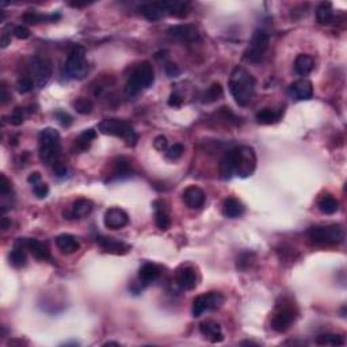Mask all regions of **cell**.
Returning <instances> with one entry per match:
<instances>
[{"mask_svg": "<svg viewBox=\"0 0 347 347\" xmlns=\"http://www.w3.org/2000/svg\"><path fill=\"white\" fill-rule=\"evenodd\" d=\"M53 170H54V174H56L57 177H65L67 175V172H68V168H67V166H65L64 163L61 162H56L54 164H53Z\"/></svg>", "mask_w": 347, "mask_h": 347, "instance_id": "7dc6e473", "label": "cell"}, {"mask_svg": "<svg viewBox=\"0 0 347 347\" xmlns=\"http://www.w3.org/2000/svg\"><path fill=\"white\" fill-rule=\"evenodd\" d=\"M153 209H155V217H156V225L159 229L167 230L171 226V220L168 210H167L166 202L163 200L153 201Z\"/></svg>", "mask_w": 347, "mask_h": 347, "instance_id": "44dd1931", "label": "cell"}, {"mask_svg": "<svg viewBox=\"0 0 347 347\" xmlns=\"http://www.w3.org/2000/svg\"><path fill=\"white\" fill-rule=\"evenodd\" d=\"M94 208V204L87 198H80L76 200L72 204V208L69 211H64V219H84L90 215Z\"/></svg>", "mask_w": 347, "mask_h": 347, "instance_id": "e0dca14e", "label": "cell"}, {"mask_svg": "<svg viewBox=\"0 0 347 347\" xmlns=\"http://www.w3.org/2000/svg\"><path fill=\"white\" fill-rule=\"evenodd\" d=\"M182 102H183V99H182V97L178 92H172L170 95V98H168V105L171 107H179L182 105Z\"/></svg>", "mask_w": 347, "mask_h": 347, "instance_id": "c3c4849f", "label": "cell"}, {"mask_svg": "<svg viewBox=\"0 0 347 347\" xmlns=\"http://www.w3.org/2000/svg\"><path fill=\"white\" fill-rule=\"evenodd\" d=\"M98 130L103 134L121 137L130 147H134L137 144V139H139L133 125L129 121L118 120V118H106L101 121L98 125Z\"/></svg>", "mask_w": 347, "mask_h": 347, "instance_id": "3957f363", "label": "cell"}, {"mask_svg": "<svg viewBox=\"0 0 347 347\" xmlns=\"http://www.w3.org/2000/svg\"><path fill=\"white\" fill-rule=\"evenodd\" d=\"M182 198L190 209H201L204 206L206 196H205L204 190L198 186H189L182 194Z\"/></svg>", "mask_w": 347, "mask_h": 347, "instance_id": "2e32d148", "label": "cell"}, {"mask_svg": "<svg viewBox=\"0 0 347 347\" xmlns=\"http://www.w3.org/2000/svg\"><path fill=\"white\" fill-rule=\"evenodd\" d=\"M297 312L292 305H279L272 320V329L277 332H285L295 323Z\"/></svg>", "mask_w": 347, "mask_h": 347, "instance_id": "ba28073f", "label": "cell"}, {"mask_svg": "<svg viewBox=\"0 0 347 347\" xmlns=\"http://www.w3.org/2000/svg\"><path fill=\"white\" fill-rule=\"evenodd\" d=\"M153 147H155L156 149L160 152L167 151V147H168V140H167L166 136L160 134V136H158L155 140H153Z\"/></svg>", "mask_w": 347, "mask_h": 347, "instance_id": "ee69618b", "label": "cell"}, {"mask_svg": "<svg viewBox=\"0 0 347 347\" xmlns=\"http://www.w3.org/2000/svg\"><path fill=\"white\" fill-rule=\"evenodd\" d=\"M130 172H132V168H130V164H129V160H126L125 158H120L114 162L113 175L115 178L129 177Z\"/></svg>", "mask_w": 347, "mask_h": 347, "instance_id": "836d02e7", "label": "cell"}, {"mask_svg": "<svg viewBox=\"0 0 347 347\" xmlns=\"http://www.w3.org/2000/svg\"><path fill=\"white\" fill-rule=\"evenodd\" d=\"M88 4L91 3H87V2H72V3H69V6L71 7H75V8H82V7H86V6H88Z\"/></svg>", "mask_w": 347, "mask_h": 347, "instance_id": "db71d44e", "label": "cell"}, {"mask_svg": "<svg viewBox=\"0 0 347 347\" xmlns=\"http://www.w3.org/2000/svg\"><path fill=\"white\" fill-rule=\"evenodd\" d=\"M103 346H120V343H117V342H106Z\"/></svg>", "mask_w": 347, "mask_h": 347, "instance_id": "9f6ffc18", "label": "cell"}, {"mask_svg": "<svg viewBox=\"0 0 347 347\" xmlns=\"http://www.w3.org/2000/svg\"><path fill=\"white\" fill-rule=\"evenodd\" d=\"M268 41H270V37L266 31L263 30H257L254 33L253 38H251V42L249 45L247 46V49L244 50V54H243V59L248 63H253V64H258L260 61L263 60L264 53L268 48Z\"/></svg>", "mask_w": 347, "mask_h": 347, "instance_id": "8992f818", "label": "cell"}, {"mask_svg": "<svg viewBox=\"0 0 347 347\" xmlns=\"http://www.w3.org/2000/svg\"><path fill=\"white\" fill-rule=\"evenodd\" d=\"M29 113V110L23 109V107H16L12 114L10 115V124L14 125V126H19V125H22L23 121H25V114Z\"/></svg>", "mask_w": 347, "mask_h": 347, "instance_id": "f35d334b", "label": "cell"}, {"mask_svg": "<svg viewBox=\"0 0 347 347\" xmlns=\"http://www.w3.org/2000/svg\"><path fill=\"white\" fill-rule=\"evenodd\" d=\"M97 243H98L106 253L114 254V255H124V254L129 253V247L126 243L120 242L114 238H106V236H98L97 238Z\"/></svg>", "mask_w": 347, "mask_h": 347, "instance_id": "d6986e66", "label": "cell"}, {"mask_svg": "<svg viewBox=\"0 0 347 347\" xmlns=\"http://www.w3.org/2000/svg\"><path fill=\"white\" fill-rule=\"evenodd\" d=\"M229 90L239 106H247L255 92V79L243 67H236L229 79Z\"/></svg>", "mask_w": 347, "mask_h": 347, "instance_id": "6da1fadb", "label": "cell"}, {"mask_svg": "<svg viewBox=\"0 0 347 347\" xmlns=\"http://www.w3.org/2000/svg\"><path fill=\"white\" fill-rule=\"evenodd\" d=\"M242 346H258L257 343H254V342H251V340H244V342H242Z\"/></svg>", "mask_w": 347, "mask_h": 347, "instance_id": "11a10c76", "label": "cell"}, {"mask_svg": "<svg viewBox=\"0 0 347 347\" xmlns=\"http://www.w3.org/2000/svg\"><path fill=\"white\" fill-rule=\"evenodd\" d=\"M30 69L33 73V80L38 84V87L45 86L52 76V65H50V61L46 59L34 57L31 60Z\"/></svg>", "mask_w": 347, "mask_h": 347, "instance_id": "7c38bea8", "label": "cell"}, {"mask_svg": "<svg viewBox=\"0 0 347 347\" xmlns=\"http://www.w3.org/2000/svg\"><path fill=\"white\" fill-rule=\"evenodd\" d=\"M183 152H185V148H183L182 144H174V145H171V147L167 149L166 155L167 158L171 159V160H177V159H179L183 155Z\"/></svg>", "mask_w": 347, "mask_h": 347, "instance_id": "60d3db41", "label": "cell"}, {"mask_svg": "<svg viewBox=\"0 0 347 347\" xmlns=\"http://www.w3.org/2000/svg\"><path fill=\"white\" fill-rule=\"evenodd\" d=\"M240 155H242L240 147L232 148L224 153L223 159L220 162V178L221 179L228 181L236 174L239 162H240Z\"/></svg>", "mask_w": 347, "mask_h": 347, "instance_id": "9c48e42d", "label": "cell"}, {"mask_svg": "<svg viewBox=\"0 0 347 347\" xmlns=\"http://www.w3.org/2000/svg\"><path fill=\"white\" fill-rule=\"evenodd\" d=\"M167 34L183 42H192L200 38V31L194 25H174L168 27Z\"/></svg>", "mask_w": 347, "mask_h": 347, "instance_id": "5bb4252c", "label": "cell"}, {"mask_svg": "<svg viewBox=\"0 0 347 347\" xmlns=\"http://www.w3.org/2000/svg\"><path fill=\"white\" fill-rule=\"evenodd\" d=\"M160 277V268L153 263H144L139 270V279L143 283H151Z\"/></svg>", "mask_w": 347, "mask_h": 347, "instance_id": "484cf974", "label": "cell"}, {"mask_svg": "<svg viewBox=\"0 0 347 347\" xmlns=\"http://www.w3.org/2000/svg\"><path fill=\"white\" fill-rule=\"evenodd\" d=\"M155 82V71L149 61H143L136 67L125 86L126 97H136L148 87H151Z\"/></svg>", "mask_w": 347, "mask_h": 347, "instance_id": "7a4b0ae2", "label": "cell"}, {"mask_svg": "<svg viewBox=\"0 0 347 347\" xmlns=\"http://www.w3.org/2000/svg\"><path fill=\"white\" fill-rule=\"evenodd\" d=\"M310 239L315 244H339L343 242L344 230L340 225L315 226L310 230Z\"/></svg>", "mask_w": 347, "mask_h": 347, "instance_id": "5b68a950", "label": "cell"}, {"mask_svg": "<svg viewBox=\"0 0 347 347\" xmlns=\"http://www.w3.org/2000/svg\"><path fill=\"white\" fill-rule=\"evenodd\" d=\"M15 247L29 249L31 255L38 260H48L50 259V251L49 247L46 243H42L37 239H29V238H19L15 242Z\"/></svg>", "mask_w": 347, "mask_h": 347, "instance_id": "8fae6325", "label": "cell"}, {"mask_svg": "<svg viewBox=\"0 0 347 347\" xmlns=\"http://www.w3.org/2000/svg\"><path fill=\"white\" fill-rule=\"evenodd\" d=\"M54 117L57 118V121L60 122L61 126H65V128L71 126L72 122H73V118H72V115H69L67 111H63V110H57L56 113H54Z\"/></svg>", "mask_w": 347, "mask_h": 347, "instance_id": "7bdbcfd3", "label": "cell"}, {"mask_svg": "<svg viewBox=\"0 0 347 347\" xmlns=\"http://www.w3.org/2000/svg\"><path fill=\"white\" fill-rule=\"evenodd\" d=\"M72 106H73V109L76 110V113L82 114V115H87V114H90L94 109V105L91 102L90 99L86 98H79L76 99L72 102Z\"/></svg>", "mask_w": 347, "mask_h": 347, "instance_id": "d590c367", "label": "cell"}, {"mask_svg": "<svg viewBox=\"0 0 347 347\" xmlns=\"http://www.w3.org/2000/svg\"><path fill=\"white\" fill-rule=\"evenodd\" d=\"M8 44H11V34L8 33L7 29H4L3 33H2V38H0V46L6 48Z\"/></svg>", "mask_w": 347, "mask_h": 347, "instance_id": "681fc988", "label": "cell"}, {"mask_svg": "<svg viewBox=\"0 0 347 347\" xmlns=\"http://www.w3.org/2000/svg\"><path fill=\"white\" fill-rule=\"evenodd\" d=\"M316 19L320 25H329L334 19L332 4L330 2H323L316 8Z\"/></svg>", "mask_w": 347, "mask_h": 347, "instance_id": "83f0119b", "label": "cell"}, {"mask_svg": "<svg viewBox=\"0 0 347 347\" xmlns=\"http://www.w3.org/2000/svg\"><path fill=\"white\" fill-rule=\"evenodd\" d=\"M40 148H60V133L56 129L45 128L38 134Z\"/></svg>", "mask_w": 347, "mask_h": 347, "instance_id": "603a6c76", "label": "cell"}, {"mask_svg": "<svg viewBox=\"0 0 347 347\" xmlns=\"http://www.w3.org/2000/svg\"><path fill=\"white\" fill-rule=\"evenodd\" d=\"M178 286L181 287L182 291H192L198 286V273L192 266L190 264H183L177 270V276H175Z\"/></svg>", "mask_w": 347, "mask_h": 347, "instance_id": "30bf717a", "label": "cell"}, {"mask_svg": "<svg viewBox=\"0 0 347 347\" xmlns=\"http://www.w3.org/2000/svg\"><path fill=\"white\" fill-rule=\"evenodd\" d=\"M279 118H281V113H276V111L272 109L260 110L259 113L257 114L258 124L262 125H272L274 124V122L278 121Z\"/></svg>", "mask_w": 347, "mask_h": 347, "instance_id": "1f68e13d", "label": "cell"}, {"mask_svg": "<svg viewBox=\"0 0 347 347\" xmlns=\"http://www.w3.org/2000/svg\"><path fill=\"white\" fill-rule=\"evenodd\" d=\"M224 95V90L220 83H213L208 90L205 91L202 95V102L204 103H213L219 101Z\"/></svg>", "mask_w": 347, "mask_h": 347, "instance_id": "4dcf8cb0", "label": "cell"}, {"mask_svg": "<svg viewBox=\"0 0 347 347\" xmlns=\"http://www.w3.org/2000/svg\"><path fill=\"white\" fill-rule=\"evenodd\" d=\"M10 98H11V95L8 94L7 91V87L2 86V90H0V102H2V105H6V103L10 101Z\"/></svg>", "mask_w": 347, "mask_h": 347, "instance_id": "f907efd6", "label": "cell"}, {"mask_svg": "<svg viewBox=\"0 0 347 347\" xmlns=\"http://www.w3.org/2000/svg\"><path fill=\"white\" fill-rule=\"evenodd\" d=\"M56 245L57 248L60 249L63 254H65V255L76 253V251H79L80 248L79 240H78L73 235L69 234H63L60 235V236H57Z\"/></svg>", "mask_w": 347, "mask_h": 347, "instance_id": "7402d4cb", "label": "cell"}, {"mask_svg": "<svg viewBox=\"0 0 347 347\" xmlns=\"http://www.w3.org/2000/svg\"><path fill=\"white\" fill-rule=\"evenodd\" d=\"M12 34L14 37H16L18 40H27V38L30 37V30L25 26H16L12 31Z\"/></svg>", "mask_w": 347, "mask_h": 347, "instance_id": "f6af8a7d", "label": "cell"}, {"mask_svg": "<svg viewBox=\"0 0 347 347\" xmlns=\"http://www.w3.org/2000/svg\"><path fill=\"white\" fill-rule=\"evenodd\" d=\"M10 226H11V221H10L7 217H4V216H3V217H2V220H0V228H2L3 230H6V229H8Z\"/></svg>", "mask_w": 347, "mask_h": 347, "instance_id": "f5cc1de1", "label": "cell"}, {"mask_svg": "<svg viewBox=\"0 0 347 347\" xmlns=\"http://www.w3.org/2000/svg\"><path fill=\"white\" fill-rule=\"evenodd\" d=\"M240 151H242V155H240L236 175L240 178H248L257 168V155L251 147H240Z\"/></svg>", "mask_w": 347, "mask_h": 347, "instance_id": "4fadbf2b", "label": "cell"}, {"mask_svg": "<svg viewBox=\"0 0 347 347\" xmlns=\"http://www.w3.org/2000/svg\"><path fill=\"white\" fill-rule=\"evenodd\" d=\"M164 71H166V75L168 78H177V76L181 75V68L177 64H174V63H168Z\"/></svg>", "mask_w": 347, "mask_h": 347, "instance_id": "bcb514c9", "label": "cell"}, {"mask_svg": "<svg viewBox=\"0 0 347 347\" xmlns=\"http://www.w3.org/2000/svg\"><path fill=\"white\" fill-rule=\"evenodd\" d=\"M316 343L320 346H342L344 344L343 336L336 335V334H323L316 338Z\"/></svg>", "mask_w": 347, "mask_h": 347, "instance_id": "d6a6232c", "label": "cell"}, {"mask_svg": "<svg viewBox=\"0 0 347 347\" xmlns=\"http://www.w3.org/2000/svg\"><path fill=\"white\" fill-rule=\"evenodd\" d=\"M0 194H2V197H4V198L10 196V194H12L11 182L8 181L7 177H6L4 174L0 175Z\"/></svg>", "mask_w": 347, "mask_h": 347, "instance_id": "b9f144b4", "label": "cell"}, {"mask_svg": "<svg viewBox=\"0 0 347 347\" xmlns=\"http://www.w3.org/2000/svg\"><path fill=\"white\" fill-rule=\"evenodd\" d=\"M27 262L26 253H25V248H21V247H15L14 245V249L10 254V263L14 266V267H23Z\"/></svg>", "mask_w": 347, "mask_h": 347, "instance_id": "e575fe53", "label": "cell"}, {"mask_svg": "<svg viewBox=\"0 0 347 347\" xmlns=\"http://www.w3.org/2000/svg\"><path fill=\"white\" fill-rule=\"evenodd\" d=\"M103 221L109 229H121L129 224V216L124 209L110 208L106 210Z\"/></svg>", "mask_w": 347, "mask_h": 347, "instance_id": "9a60e30c", "label": "cell"}, {"mask_svg": "<svg viewBox=\"0 0 347 347\" xmlns=\"http://www.w3.org/2000/svg\"><path fill=\"white\" fill-rule=\"evenodd\" d=\"M255 260V254L254 253H244L238 258V268L239 270H247L253 266Z\"/></svg>", "mask_w": 347, "mask_h": 347, "instance_id": "74e56055", "label": "cell"}, {"mask_svg": "<svg viewBox=\"0 0 347 347\" xmlns=\"http://www.w3.org/2000/svg\"><path fill=\"white\" fill-rule=\"evenodd\" d=\"M34 80L31 76H21L16 82V90L19 94H27L34 88Z\"/></svg>", "mask_w": 347, "mask_h": 347, "instance_id": "8d00e7d4", "label": "cell"}, {"mask_svg": "<svg viewBox=\"0 0 347 347\" xmlns=\"http://www.w3.org/2000/svg\"><path fill=\"white\" fill-rule=\"evenodd\" d=\"M225 298L220 292H209L197 296L192 301V316L200 317L206 311H217L223 306Z\"/></svg>", "mask_w": 347, "mask_h": 347, "instance_id": "52a82bcc", "label": "cell"}, {"mask_svg": "<svg viewBox=\"0 0 347 347\" xmlns=\"http://www.w3.org/2000/svg\"><path fill=\"white\" fill-rule=\"evenodd\" d=\"M315 68V61L310 54H298L295 60V71L297 75L306 76Z\"/></svg>", "mask_w": 347, "mask_h": 347, "instance_id": "d4e9b609", "label": "cell"}, {"mask_svg": "<svg viewBox=\"0 0 347 347\" xmlns=\"http://www.w3.org/2000/svg\"><path fill=\"white\" fill-rule=\"evenodd\" d=\"M33 192H34V196L37 197L38 200H44L49 194V186L46 185L45 182H38V183L33 186Z\"/></svg>", "mask_w": 347, "mask_h": 347, "instance_id": "ab89813d", "label": "cell"}, {"mask_svg": "<svg viewBox=\"0 0 347 347\" xmlns=\"http://www.w3.org/2000/svg\"><path fill=\"white\" fill-rule=\"evenodd\" d=\"M317 206H319V210L321 213H324V215H334V213L339 210V202L330 194L321 197Z\"/></svg>", "mask_w": 347, "mask_h": 347, "instance_id": "4316f807", "label": "cell"}, {"mask_svg": "<svg viewBox=\"0 0 347 347\" xmlns=\"http://www.w3.org/2000/svg\"><path fill=\"white\" fill-rule=\"evenodd\" d=\"M42 178H41V174L38 172V171H34V172H31L29 177H27V182L30 183L31 186H34L35 183H38V182H41Z\"/></svg>", "mask_w": 347, "mask_h": 347, "instance_id": "816d5d0a", "label": "cell"}, {"mask_svg": "<svg viewBox=\"0 0 347 347\" xmlns=\"http://www.w3.org/2000/svg\"><path fill=\"white\" fill-rule=\"evenodd\" d=\"M95 137H97V130L94 129H86L83 133H80L79 137L75 140V144L78 149L80 151H86L88 149L91 145V143L94 141Z\"/></svg>", "mask_w": 347, "mask_h": 347, "instance_id": "f546056e", "label": "cell"}, {"mask_svg": "<svg viewBox=\"0 0 347 347\" xmlns=\"http://www.w3.org/2000/svg\"><path fill=\"white\" fill-rule=\"evenodd\" d=\"M201 334L211 343H220L224 340V334L221 330V325L217 321L205 320L200 324Z\"/></svg>", "mask_w": 347, "mask_h": 347, "instance_id": "ac0fdd59", "label": "cell"}, {"mask_svg": "<svg viewBox=\"0 0 347 347\" xmlns=\"http://www.w3.org/2000/svg\"><path fill=\"white\" fill-rule=\"evenodd\" d=\"M289 92L297 101H308L313 97V86L308 79L296 80L295 83L289 87Z\"/></svg>", "mask_w": 347, "mask_h": 347, "instance_id": "ffe728a7", "label": "cell"}, {"mask_svg": "<svg viewBox=\"0 0 347 347\" xmlns=\"http://www.w3.org/2000/svg\"><path fill=\"white\" fill-rule=\"evenodd\" d=\"M244 205L242 204V201H239L238 198L229 197L224 201L223 204V215L228 219H238L244 213Z\"/></svg>", "mask_w": 347, "mask_h": 347, "instance_id": "cb8c5ba5", "label": "cell"}, {"mask_svg": "<svg viewBox=\"0 0 347 347\" xmlns=\"http://www.w3.org/2000/svg\"><path fill=\"white\" fill-rule=\"evenodd\" d=\"M88 61L86 59V49L83 46L76 45L71 49L68 59L65 61L64 72L69 79L80 80L86 78L88 73Z\"/></svg>", "mask_w": 347, "mask_h": 347, "instance_id": "277c9868", "label": "cell"}, {"mask_svg": "<svg viewBox=\"0 0 347 347\" xmlns=\"http://www.w3.org/2000/svg\"><path fill=\"white\" fill-rule=\"evenodd\" d=\"M23 22H26L27 25H37L40 22H45V21H56L60 19V14H52V15H42V14H37L34 11H27L23 14Z\"/></svg>", "mask_w": 347, "mask_h": 347, "instance_id": "f1b7e54d", "label": "cell"}]
</instances>
